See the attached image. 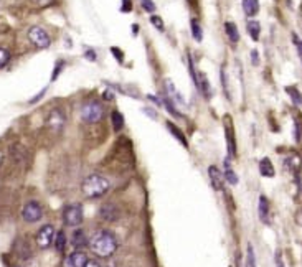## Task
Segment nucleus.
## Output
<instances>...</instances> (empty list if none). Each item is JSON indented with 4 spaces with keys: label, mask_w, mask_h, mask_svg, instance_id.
<instances>
[{
    "label": "nucleus",
    "mask_w": 302,
    "mask_h": 267,
    "mask_svg": "<svg viewBox=\"0 0 302 267\" xmlns=\"http://www.w3.org/2000/svg\"><path fill=\"white\" fill-rule=\"evenodd\" d=\"M208 177H210V183H211L213 188H215L217 191L223 190L225 178H223V173L218 170V167H215V165L208 167Z\"/></svg>",
    "instance_id": "12"
},
{
    "label": "nucleus",
    "mask_w": 302,
    "mask_h": 267,
    "mask_svg": "<svg viewBox=\"0 0 302 267\" xmlns=\"http://www.w3.org/2000/svg\"><path fill=\"white\" fill-rule=\"evenodd\" d=\"M53 244H55V249L58 252H63L66 247V234L65 231H58L55 233V239H53Z\"/></svg>",
    "instance_id": "23"
},
{
    "label": "nucleus",
    "mask_w": 302,
    "mask_h": 267,
    "mask_svg": "<svg viewBox=\"0 0 302 267\" xmlns=\"http://www.w3.org/2000/svg\"><path fill=\"white\" fill-rule=\"evenodd\" d=\"M2 162H4V153L0 152V165H2Z\"/></svg>",
    "instance_id": "42"
},
{
    "label": "nucleus",
    "mask_w": 302,
    "mask_h": 267,
    "mask_svg": "<svg viewBox=\"0 0 302 267\" xmlns=\"http://www.w3.org/2000/svg\"><path fill=\"white\" fill-rule=\"evenodd\" d=\"M43 216V208L38 201H28L25 203V206L22 209V218L27 223H36L40 221Z\"/></svg>",
    "instance_id": "8"
},
{
    "label": "nucleus",
    "mask_w": 302,
    "mask_h": 267,
    "mask_svg": "<svg viewBox=\"0 0 302 267\" xmlns=\"http://www.w3.org/2000/svg\"><path fill=\"white\" fill-rule=\"evenodd\" d=\"M260 220L264 223V225H269L271 223V216H269V201L266 196H260Z\"/></svg>",
    "instance_id": "14"
},
{
    "label": "nucleus",
    "mask_w": 302,
    "mask_h": 267,
    "mask_svg": "<svg viewBox=\"0 0 302 267\" xmlns=\"http://www.w3.org/2000/svg\"><path fill=\"white\" fill-rule=\"evenodd\" d=\"M162 105H163V108H165V109H167L168 113H170L174 117H180V114H179V109L175 108V104H174V102L170 101V99L167 97V96L162 99Z\"/></svg>",
    "instance_id": "28"
},
{
    "label": "nucleus",
    "mask_w": 302,
    "mask_h": 267,
    "mask_svg": "<svg viewBox=\"0 0 302 267\" xmlns=\"http://www.w3.org/2000/svg\"><path fill=\"white\" fill-rule=\"evenodd\" d=\"M167 129H168V132H170V134L174 135V137H175V139H177V140L180 142L182 145H184V147H188L187 137H185V135H184V132H182V130H180V129H179L177 126H175V124H172L170 121H168V122H167Z\"/></svg>",
    "instance_id": "17"
},
{
    "label": "nucleus",
    "mask_w": 302,
    "mask_h": 267,
    "mask_svg": "<svg viewBox=\"0 0 302 267\" xmlns=\"http://www.w3.org/2000/svg\"><path fill=\"white\" fill-rule=\"evenodd\" d=\"M28 40L31 41V45H35L40 49H45L52 45V38H50L48 32L45 28L38 27V25H35V27L28 30Z\"/></svg>",
    "instance_id": "6"
},
{
    "label": "nucleus",
    "mask_w": 302,
    "mask_h": 267,
    "mask_svg": "<svg viewBox=\"0 0 302 267\" xmlns=\"http://www.w3.org/2000/svg\"><path fill=\"white\" fill-rule=\"evenodd\" d=\"M15 251H17L18 257H20V259H28L31 256L30 246H28L27 241H23V239H18L15 243Z\"/></svg>",
    "instance_id": "16"
},
{
    "label": "nucleus",
    "mask_w": 302,
    "mask_h": 267,
    "mask_svg": "<svg viewBox=\"0 0 302 267\" xmlns=\"http://www.w3.org/2000/svg\"><path fill=\"white\" fill-rule=\"evenodd\" d=\"M193 83H195V86L198 88V91L201 92V96H203L205 99H210V96H211V86H210V83H208V79H206V76L203 73H198L197 71V74H195V79H193Z\"/></svg>",
    "instance_id": "9"
},
{
    "label": "nucleus",
    "mask_w": 302,
    "mask_h": 267,
    "mask_svg": "<svg viewBox=\"0 0 302 267\" xmlns=\"http://www.w3.org/2000/svg\"><path fill=\"white\" fill-rule=\"evenodd\" d=\"M122 10H124V12H129V10H132V2H131V0H124Z\"/></svg>",
    "instance_id": "38"
},
{
    "label": "nucleus",
    "mask_w": 302,
    "mask_h": 267,
    "mask_svg": "<svg viewBox=\"0 0 302 267\" xmlns=\"http://www.w3.org/2000/svg\"><path fill=\"white\" fill-rule=\"evenodd\" d=\"M223 178H225L230 185H236V183H238V175H236L235 172H233L228 158L225 160V175H223Z\"/></svg>",
    "instance_id": "22"
},
{
    "label": "nucleus",
    "mask_w": 302,
    "mask_h": 267,
    "mask_svg": "<svg viewBox=\"0 0 302 267\" xmlns=\"http://www.w3.org/2000/svg\"><path fill=\"white\" fill-rule=\"evenodd\" d=\"M260 172H261L263 177H268V178L274 177V167H273L271 160H269L268 157L263 158L261 162H260Z\"/></svg>",
    "instance_id": "21"
},
{
    "label": "nucleus",
    "mask_w": 302,
    "mask_h": 267,
    "mask_svg": "<svg viewBox=\"0 0 302 267\" xmlns=\"http://www.w3.org/2000/svg\"><path fill=\"white\" fill-rule=\"evenodd\" d=\"M243 10L248 17H254L260 12V0H243Z\"/></svg>",
    "instance_id": "18"
},
{
    "label": "nucleus",
    "mask_w": 302,
    "mask_h": 267,
    "mask_svg": "<svg viewBox=\"0 0 302 267\" xmlns=\"http://www.w3.org/2000/svg\"><path fill=\"white\" fill-rule=\"evenodd\" d=\"M63 68H65V63H63V61H58V63H56V66H55V71H53L52 81H55V79L60 76V73H61V70H63Z\"/></svg>",
    "instance_id": "34"
},
{
    "label": "nucleus",
    "mask_w": 302,
    "mask_h": 267,
    "mask_svg": "<svg viewBox=\"0 0 302 267\" xmlns=\"http://www.w3.org/2000/svg\"><path fill=\"white\" fill-rule=\"evenodd\" d=\"M71 244L76 247V249H83L88 244H90V241H88V236L83 229H76V231L73 233L71 236Z\"/></svg>",
    "instance_id": "13"
},
{
    "label": "nucleus",
    "mask_w": 302,
    "mask_h": 267,
    "mask_svg": "<svg viewBox=\"0 0 302 267\" xmlns=\"http://www.w3.org/2000/svg\"><path fill=\"white\" fill-rule=\"evenodd\" d=\"M251 57H253V65H257V53L251 51Z\"/></svg>",
    "instance_id": "41"
},
{
    "label": "nucleus",
    "mask_w": 302,
    "mask_h": 267,
    "mask_svg": "<svg viewBox=\"0 0 302 267\" xmlns=\"http://www.w3.org/2000/svg\"><path fill=\"white\" fill-rule=\"evenodd\" d=\"M66 124V114L61 108H53L47 116V127L50 132L53 134H60L63 129H65Z\"/></svg>",
    "instance_id": "4"
},
{
    "label": "nucleus",
    "mask_w": 302,
    "mask_h": 267,
    "mask_svg": "<svg viewBox=\"0 0 302 267\" xmlns=\"http://www.w3.org/2000/svg\"><path fill=\"white\" fill-rule=\"evenodd\" d=\"M109 188H111L109 180L99 175V173H91L81 183V191H83V195L86 198H101L108 193Z\"/></svg>",
    "instance_id": "2"
},
{
    "label": "nucleus",
    "mask_w": 302,
    "mask_h": 267,
    "mask_svg": "<svg viewBox=\"0 0 302 267\" xmlns=\"http://www.w3.org/2000/svg\"><path fill=\"white\" fill-rule=\"evenodd\" d=\"M225 32H226V35H228V38H230L231 43H238V41H240V32H238L236 23L226 22L225 23Z\"/></svg>",
    "instance_id": "19"
},
{
    "label": "nucleus",
    "mask_w": 302,
    "mask_h": 267,
    "mask_svg": "<svg viewBox=\"0 0 302 267\" xmlns=\"http://www.w3.org/2000/svg\"><path fill=\"white\" fill-rule=\"evenodd\" d=\"M111 121H112V127L116 130H121L124 127V117L119 111H114V113L111 114Z\"/></svg>",
    "instance_id": "26"
},
{
    "label": "nucleus",
    "mask_w": 302,
    "mask_h": 267,
    "mask_svg": "<svg viewBox=\"0 0 302 267\" xmlns=\"http://www.w3.org/2000/svg\"><path fill=\"white\" fill-rule=\"evenodd\" d=\"M99 215H101V218L106 220V221H116V220H117V216H119L117 208L114 206V204H111V203L104 204V206L101 208Z\"/></svg>",
    "instance_id": "15"
},
{
    "label": "nucleus",
    "mask_w": 302,
    "mask_h": 267,
    "mask_svg": "<svg viewBox=\"0 0 302 267\" xmlns=\"http://www.w3.org/2000/svg\"><path fill=\"white\" fill-rule=\"evenodd\" d=\"M10 61V51L7 48L0 46V70H2L4 66H7Z\"/></svg>",
    "instance_id": "30"
},
{
    "label": "nucleus",
    "mask_w": 302,
    "mask_h": 267,
    "mask_svg": "<svg viewBox=\"0 0 302 267\" xmlns=\"http://www.w3.org/2000/svg\"><path fill=\"white\" fill-rule=\"evenodd\" d=\"M276 267H284V262H282V257H281V252L276 254Z\"/></svg>",
    "instance_id": "37"
},
{
    "label": "nucleus",
    "mask_w": 302,
    "mask_h": 267,
    "mask_svg": "<svg viewBox=\"0 0 302 267\" xmlns=\"http://www.w3.org/2000/svg\"><path fill=\"white\" fill-rule=\"evenodd\" d=\"M226 140H228V152L230 157H235L236 155V145H235V135H233V129L231 126H226Z\"/></svg>",
    "instance_id": "24"
},
{
    "label": "nucleus",
    "mask_w": 302,
    "mask_h": 267,
    "mask_svg": "<svg viewBox=\"0 0 302 267\" xmlns=\"http://www.w3.org/2000/svg\"><path fill=\"white\" fill-rule=\"evenodd\" d=\"M163 86H165L167 97L170 99V101H172L174 104H182V105H185V99H184V96H182L180 92L177 91V88H175L174 83L170 81V79H165V81H163Z\"/></svg>",
    "instance_id": "10"
},
{
    "label": "nucleus",
    "mask_w": 302,
    "mask_h": 267,
    "mask_svg": "<svg viewBox=\"0 0 302 267\" xmlns=\"http://www.w3.org/2000/svg\"><path fill=\"white\" fill-rule=\"evenodd\" d=\"M53 239H55V228H53V225H43L38 229L36 236H35L36 246H38L40 249H48V247L53 244Z\"/></svg>",
    "instance_id": "7"
},
{
    "label": "nucleus",
    "mask_w": 302,
    "mask_h": 267,
    "mask_svg": "<svg viewBox=\"0 0 302 267\" xmlns=\"http://www.w3.org/2000/svg\"><path fill=\"white\" fill-rule=\"evenodd\" d=\"M83 206L81 204H68V206L63 209V223H65L66 226L74 228V226H79L81 223H83Z\"/></svg>",
    "instance_id": "5"
},
{
    "label": "nucleus",
    "mask_w": 302,
    "mask_h": 267,
    "mask_svg": "<svg viewBox=\"0 0 302 267\" xmlns=\"http://www.w3.org/2000/svg\"><path fill=\"white\" fill-rule=\"evenodd\" d=\"M86 58H88V60H91V61H94V60H96V53H94L93 49H91V51H90V49H88V51H86Z\"/></svg>",
    "instance_id": "40"
},
{
    "label": "nucleus",
    "mask_w": 302,
    "mask_h": 267,
    "mask_svg": "<svg viewBox=\"0 0 302 267\" xmlns=\"http://www.w3.org/2000/svg\"><path fill=\"white\" fill-rule=\"evenodd\" d=\"M88 246L91 247V251L96 254L98 257L106 259V257H111L112 254L117 251V239L108 229H101V231H98L93 236Z\"/></svg>",
    "instance_id": "1"
},
{
    "label": "nucleus",
    "mask_w": 302,
    "mask_h": 267,
    "mask_svg": "<svg viewBox=\"0 0 302 267\" xmlns=\"http://www.w3.org/2000/svg\"><path fill=\"white\" fill-rule=\"evenodd\" d=\"M111 51H112V55H114L116 58H119V61H122V53L119 51L117 48H111Z\"/></svg>",
    "instance_id": "39"
},
{
    "label": "nucleus",
    "mask_w": 302,
    "mask_h": 267,
    "mask_svg": "<svg viewBox=\"0 0 302 267\" xmlns=\"http://www.w3.org/2000/svg\"><path fill=\"white\" fill-rule=\"evenodd\" d=\"M246 30H248L249 36H251V38H253L254 41L260 40V35H261V25H260V22H257V20H248Z\"/></svg>",
    "instance_id": "20"
},
{
    "label": "nucleus",
    "mask_w": 302,
    "mask_h": 267,
    "mask_svg": "<svg viewBox=\"0 0 302 267\" xmlns=\"http://www.w3.org/2000/svg\"><path fill=\"white\" fill-rule=\"evenodd\" d=\"M246 267H256V256L253 246L248 244V252H246Z\"/></svg>",
    "instance_id": "31"
},
{
    "label": "nucleus",
    "mask_w": 302,
    "mask_h": 267,
    "mask_svg": "<svg viewBox=\"0 0 302 267\" xmlns=\"http://www.w3.org/2000/svg\"><path fill=\"white\" fill-rule=\"evenodd\" d=\"M220 79H222V86H223V91L228 99H231V94H230V84H228V74H226V70L222 68V71H220Z\"/></svg>",
    "instance_id": "29"
},
{
    "label": "nucleus",
    "mask_w": 302,
    "mask_h": 267,
    "mask_svg": "<svg viewBox=\"0 0 302 267\" xmlns=\"http://www.w3.org/2000/svg\"><path fill=\"white\" fill-rule=\"evenodd\" d=\"M104 116V105L99 101H86L81 105V119L86 124H98Z\"/></svg>",
    "instance_id": "3"
},
{
    "label": "nucleus",
    "mask_w": 302,
    "mask_h": 267,
    "mask_svg": "<svg viewBox=\"0 0 302 267\" xmlns=\"http://www.w3.org/2000/svg\"><path fill=\"white\" fill-rule=\"evenodd\" d=\"M31 2H33V4L36 5V7L45 9V7H48V5L53 2V0H31Z\"/></svg>",
    "instance_id": "35"
},
{
    "label": "nucleus",
    "mask_w": 302,
    "mask_h": 267,
    "mask_svg": "<svg viewBox=\"0 0 302 267\" xmlns=\"http://www.w3.org/2000/svg\"><path fill=\"white\" fill-rule=\"evenodd\" d=\"M190 27H192V35H193V38L197 40V41L203 40V30H201V25H200V22L197 20V18H192Z\"/></svg>",
    "instance_id": "25"
},
{
    "label": "nucleus",
    "mask_w": 302,
    "mask_h": 267,
    "mask_svg": "<svg viewBox=\"0 0 302 267\" xmlns=\"http://www.w3.org/2000/svg\"><path fill=\"white\" fill-rule=\"evenodd\" d=\"M141 5H142V9L146 10V12H152L155 10V4H154V0H141Z\"/></svg>",
    "instance_id": "33"
},
{
    "label": "nucleus",
    "mask_w": 302,
    "mask_h": 267,
    "mask_svg": "<svg viewBox=\"0 0 302 267\" xmlns=\"http://www.w3.org/2000/svg\"><path fill=\"white\" fill-rule=\"evenodd\" d=\"M86 260H88L86 254L83 251L76 249L74 252H71L70 256H68L66 262H65V267H84Z\"/></svg>",
    "instance_id": "11"
},
{
    "label": "nucleus",
    "mask_w": 302,
    "mask_h": 267,
    "mask_svg": "<svg viewBox=\"0 0 302 267\" xmlns=\"http://www.w3.org/2000/svg\"><path fill=\"white\" fill-rule=\"evenodd\" d=\"M286 92L291 96L295 108H299V105H300V92H299V89L295 88V86H289V88H286Z\"/></svg>",
    "instance_id": "27"
},
{
    "label": "nucleus",
    "mask_w": 302,
    "mask_h": 267,
    "mask_svg": "<svg viewBox=\"0 0 302 267\" xmlns=\"http://www.w3.org/2000/svg\"><path fill=\"white\" fill-rule=\"evenodd\" d=\"M84 267H101V264L98 262V260H91V259H88L86 260V264Z\"/></svg>",
    "instance_id": "36"
},
{
    "label": "nucleus",
    "mask_w": 302,
    "mask_h": 267,
    "mask_svg": "<svg viewBox=\"0 0 302 267\" xmlns=\"http://www.w3.org/2000/svg\"><path fill=\"white\" fill-rule=\"evenodd\" d=\"M150 23H152L154 27H155L157 30H159V32H163V28H165V27H163L162 18H160L159 15H152V17H150Z\"/></svg>",
    "instance_id": "32"
}]
</instances>
